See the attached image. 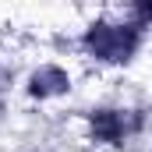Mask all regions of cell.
<instances>
[{
    "instance_id": "obj_1",
    "label": "cell",
    "mask_w": 152,
    "mask_h": 152,
    "mask_svg": "<svg viewBox=\"0 0 152 152\" xmlns=\"http://www.w3.org/2000/svg\"><path fill=\"white\" fill-rule=\"evenodd\" d=\"M81 46L103 64H127L142 46V28L134 21H92L81 36Z\"/></svg>"
},
{
    "instance_id": "obj_2",
    "label": "cell",
    "mask_w": 152,
    "mask_h": 152,
    "mask_svg": "<svg viewBox=\"0 0 152 152\" xmlns=\"http://www.w3.org/2000/svg\"><path fill=\"white\" fill-rule=\"evenodd\" d=\"M145 117L138 110H117V106H99L88 113V134L99 145H124L142 131Z\"/></svg>"
},
{
    "instance_id": "obj_3",
    "label": "cell",
    "mask_w": 152,
    "mask_h": 152,
    "mask_svg": "<svg viewBox=\"0 0 152 152\" xmlns=\"http://www.w3.org/2000/svg\"><path fill=\"white\" fill-rule=\"evenodd\" d=\"M71 88V78L64 67H57V64H42L39 71H32L28 78V96L32 99H57V96H64Z\"/></svg>"
},
{
    "instance_id": "obj_4",
    "label": "cell",
    "mask_w": 152,
    "mask_h": 152,
    "mask_svg": "<svg viewBox=\"0 0 152 152\" xmlns=\"http://www.w3.org/2000/svg\"><path fill=\"white\" fill-rule=\"evenodd\" d=\"M131 21H134L138 28H149V25H152V0L131 4Z\"/></svg>"
}]
</instances>
